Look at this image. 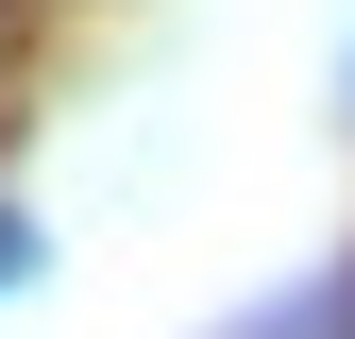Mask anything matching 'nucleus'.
<instances>
[{"label": "nucleus", "mask_w": 355, "mask_h": 339, "mask_svg": "<svg viewBox=\"0 0 355 339\" xmlns=\"http://www.w3.org/2000/svg\"><path fill=\"white\" fill-rule=\"evenodd\" d=\"M17 272H34V221H17V204H0V288H17Z\"/></svg>", "instance_id": "f257e3e1"}]
</instances>
